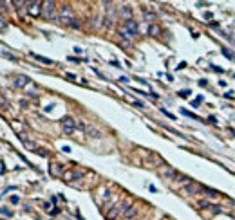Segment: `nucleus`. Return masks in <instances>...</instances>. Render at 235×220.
Instances as JSON below:
<instances>
[{"label": "nucleus", "instance_id": "nucleus-1", "mask_svg": "<svg viewBox=\"0 0 235 220\" xmlns=\"http://www.w3.org/2000/svg\"><path fill=\"white\" fill-rule=\"evenodd\" d=\"M58 20H60L62 24H69L71 27H74V29L80 27V24H76V18L72 16V11H71L69 5H63V7H60V11H58Z\"/></svg>", "mask_w": 235, "mask_h": 220}, {"label": "nucleus", "instance_id": "nucleus-2", "mask_svg": "<svg viewBox=\"0 0 235 220\" xmlns=\"http://www.w3.org/2000/svg\"><path fill=\"white\" fill-rule=\"evenodd\" d=\"M139 32V25L134 22V20H125V24H123V29L119 31V35L125 36V38H129V36H136Z\"/></svg>", "mask_w": 235, "mask_h": 220}, {"label": "nucleus", "instance_id": "nucleus-3", "mask_svg": "<svg viewBox=\"0 0 235 220\" xmlns=\"http://www.w3.org/2000/svg\"><path fill=\"white\" fill-rule=\"evenodd\" d=\"M54 2H42V15L45 18H51V20H58L56 13H54Z\"/></svg>", "mask_w": 235, "mask_h": 220}, {"label": "nucleus", "instance_id": "nucleus-4", "mask_svg": "<svg viewBox=\"0 0 235 220\" xmlns=\"http://www.w3.org/2000/svg\"><path fill=\"white\" fill-rule=\"evenodd\" d=\"M76 126H78V123H76V121H74L72 117L65 116V117L62 119V128H63V132H65V134H72Z\"/></svg>", "mask_w": 235, "mask_h": 220}, {"label": "nucleus", "instance_id": "nucleus-5", "mask_svg": "<svg viewBox=\"0 0 235 220\" xmlns=\"http://www.w3.org/2000/svg\"><path fill=\"white\" fill-rule=\"evenodd\" d=\"M25 5H27V13L31 16L42 15V2H25Z\"/></svg>", "mask_w": 235, "mask_h": 220}, {"label": "nucleus", "instance_id": "nucleus-6", "mask_svg": "<svg viewBox=\"0 0 235 220\" xmlns=\"http://www.w3.org/2000/svg\"><path fill=\"white\" fill-rule=\"evenodd\" d=\"M121 211H125V209H123V206H114V208H112L109 213H107V218H109V220L116 218V217H118V215H119Z\"/></svg>", "mask_w": 235, "mask_h": 220}, {"label": "nucleus", "instance_id": "nucleus-7", "mask_svg": "<svg viewBox=\"0 0 235 220\" xmlns=\"http://www.w3.org/2000/svg\"><path fill=\"white\" fill-rule=\"evenodd\" d=\"M163 175H165V177H168V179H177V177H179V173L174 170V168H170V166H165Z\"/></svg>", "mask_w": 235, "mask_h": 220}, {"label": "nucleus", "instance_id": "nucleus-8", "mask_svg": "<svg viewBox=\"0 0 235 220\" xmlns=\"http://www.w3.org/2000/svg\"><path fill=\"white\" fill-rule=\"evenodd\" d=\"M136 215H138V209L134 208V206H129V208L123 211V217L125 218H132V217H136Z\"/></svg>", "mask_w": 235, "mask_h": 220}, {"label": "nucleus", "instance_id": "nucleus-9", "mask_svg": "<svg viewBox=\"0 0 235 220\" xmlns=\"http://www.w3.org/2000/svg\"><path fill=\"white\" fill-rule=\"evenodd\" d=\"M62 173H63V166L62 164H52L51 166V175L58 177V175H62Z\"/></svg>", "mask_w": 235, "mask_h": 220}, {"label": "nucleus", "instance_id": "nucleus-10", "mask_svg": "<svg viewBox=\"0 0 235 220\" xmlns=\"http://www.w3.org/2000/svg\"><path fill=\"white\" fill-rule=\"evenodd\" d=\"M29 83V78L27 76H18L15 79V87H24V85H27Z\"/></svg>", "mask_w": 235, "mask_h": 220}, {"label": "nucleus", "instance_id": "nucleus-11", "mask_svg": "<svg viewBox=\"0 0 235 220\" xmlns=\"http://www.w3.org/2000/svg\"><path fill=\"white\" fill-rule=\"evenodd\" d=\"M130 13H132V11H130V7H129V5H123V7L119 9V15H121L125 20H130Z\"/></svg>", "mask_w": 235, "mask_h": 220}, {"label": "nucleus", "instance_id": "nucleus-12", "mask_svg": "<svg viewBox=\"0 0 235 220\" xmlns=\"http://www.w3.org/2000/svg\"><path fill=\"white\" fill-rule=\"evenodd\" d=\"M185 188H186V191H188V193H197V191L201 190L199 186H197V184H193V182H190V184H186Z\"/></svg>", "mask_w": 235, "mask_h": 220}, {"label": "nucleus", "instance_id": "nucleus-13", "mask_svg": "<svg viewBox=\"0 0 235 220\" xmlns=\"http://www.w3.org/2000/svg\"><path fill=\"white\" fill-rule=\"evenodd\" d=\"M82 177V171H67L65 173V179L69 181V179H80Z\"/></svg>", "mask_w": 235, "mask_h": 220}, {"label": "nucleus", "instance_id": "nucleus-14", "mask_svg": "<svg viewBox=\"0 0 235 220\" xmlns=\"http://www.w3.org/2000/svg\"><path fill=\"white\" fill-rule=\"evenodd\" d=\"M35 60H38V62H42V63H47V65H51L52 63V60H49V58H44V56H38V54H31Z\"/></svg>", "mask_w": 235, "mask_h": 220}, {"label": "nucleus", "instance_id": "nucleus-15", "mask_svg": "<svg viewBox=\"0 0 235 220\" xmlns=\"http://www.w3.org/2000/svg\"><path fill=\"white\" fill-rule=\"evenodd\" d=\"M183 112V116H186V117H190V119H197V121H203L199 116H195V114H192V112H188V110H181Z\"/></svg>", "mask_w": 235, "mask_h": 220}, {"label": "nucleus", "instance_id": "nucleus-16", "mask_svg": "<svg viewBox=\"0 0 235 220\" xmlns=\"http://www.w3.org/2000/svg\"><path fill=\"white\" fill-rule=\"evenodd\" d=\"M85 132H87L89 135H96V137L99 135V132H98V130H94L92 126H85Z\"/></svg>", "mask_w": 235, "mask_h": 220}, {"label": "nucleus", "instance_id": "nucleus-17", "mask_svg": "<svg viewBox=\"0 0 235 220\" xmlns=\"http://www.w3.org/2000/svg\"><path fill=\"white\" fill-rule=\"evenodd\" d=\"M145 18L148 20V22H154V18H156V15H154V13H150V11H146V9H145Z\"/></svg>", "mask_w": 235, "mask_h": 220}, {"label": "nucleus", "instance_id": "nucleus-18", "mask_svg": "<svg viewBox=\"0 0 235 220\" xmlns=\"http://www.w3.org/2000/svg\"><path fill=\"white\" fill-rule=\"evenodd\" d=\"M148 32H150V35H159V27H157V25H150Z\"/></svg>", "mask_w": 235, "mask_h": 220}, {"label": "nucleus", "instance_id": "nucleus-19", "mask_svg": "<svg viewBox=\"0 0 235 220\" xmlns=\"http://www.w3.org/2000/svg\"><path fill=\"white\" fill-rule=\"evenodd\" d=\"M223 54H224L228 60H235V56H233V54H232V52L228 51V49H223Z\"/></svg>", "mask_w": 235, "mask_h": 220}, {"label": "nucleus", "instance_id": "nucleus-20", "mask_svg": "<svg viewBox=\"0 0 235 220\" xmlns=\"http://www.w3.org/2000/svg\"><path fill=\"white\" fill-rule=\"evenodd\" d=\"M201 101H203V97L199 96L197 99H193V101H192V105H193V106H199V105H201Z\"/></svg>", "mask_w": 235, "mask_h": 220}, {"label": "nucleus", "instance_id": "nucleus-21", "mask_svg": "<svg viewBox=\"0 0 235 220\" xmlns=\"http://www.w3.org/2000/svg\"><path fill=\"white\" fill-rule=\"evenodd\" d=\"M179 96H181V97H188V96H190V90H181Z\"/></svg>", "mask_w": 235, "mask_h": 220}]
</instances>
